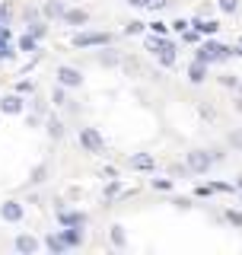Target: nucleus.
I'll return each mask as SVG.
<instances>
[{"mask_svg":"<svg viewBox=\"0 0 242 255\" xmlns=\"http://www.w3.org/2000/svg\"><path fill=\"white\" fill-rule=\"evenodd\" d=\"M112 35L109 32H80V35L74 38L77 48H96V45H109Z\"/></svg>","mask_w":242,"mask_h":255,"instance_id":"nucleus-1","label":"nucleus"},{"mask_svg":"<svg viewBox=\"0 0 242 255\" xmlns=\"http://www.w3.org/2000/svg\"><path fill=\"white\" fill-rule=\"evenodd\" d=\"M214 166V156L211 153H204V150H191L188 153V172H207Z\"/></svg>","mask_w":242,"mask_h":255,"instance_id":"nucleus-2","label":"nucleus"},{"mask_svg":"<svg viewBox=\"0 0 242 255\" xmlns=\"http://www.w3.org/2000/svg\"><path fill=\"white\" fill-rule=\"evenodd\" d=\"M80 143H83V147L90 150V153H99V150L106 147V143H102V137H99V131H96V128H83V131H80Z\"/></svg>","mask_w":242,"mask_h":255,"instance_id":"nucleus-3","label":"nucleus"},{"mask_svg":"<svg viewBox=\"0 0 242 255\" xmlns=\"http://www.w3.org/2000/svg\"><path fill=\"white\" fill-rule=\"evenodd\" d=\"M58 83L64 86V90H74V86L83 83V77H80L77 67H61V70H58Z\"/></svg>","mask_w":242,"mask_h":255,"instance_id":"nucleus-4","label":"nucleus"},{"mask_svg":"<svg viewBox=\"0 0 242 255\" xmlns=\"http://www.w3.org/2000/svg\"><path fill=\"white\" fill-rule=\"evenodd\" d=\"M0 217H3L6 223H19L22 220V204L19 201H6L3 207H0Z\"/></svg>","mask_w":242,"mask_h":255,"instance_id":"nucleus-5","label":"nucleus"},{"mask_svg":"<svg viewBox=\"0 0 242 255\" xmlns=\"http://www.w3.org/2000/svg\"><path fill=\"white\" fill-rule=\"evenodd\" d=\"M191 29H195L198 35H214V32L220 29V22H214V19H204V16H198V19L191 22Z\"/></svg>","mask_w":242,"mask_h":255,"instance_id":"nucleus-6","label":"nucleus"},{"mask_svg":"<svg viewBox=\"0 0 242 255\" xmlns=\"http://www.w3.org/2000/svg\"><path fill=\"white\" fill-rule=\"evenodd\" d=\"M58 220L64 227H86V214H80V211H61Z\"/></svg>","mask_w":242,"mask_h":255,"instance_id":"nucleus-7","label":"nucleus"},{"mask_svg":"<svg viewBox=\"0 0 242 255\" xmlns=\"http://www.w3.org/2000/svg\"><path fill=\"white\" fill-rule=\"evenodd\" d=\"M188 77H191V83H204V80H207V64L204 61H195L188 67Z\"/></svg>","mask_w":242,"mask_h":255,"instance_id":"nucleus-8","label":"nucleus"},{"mask_svg":"<svg viewBox=\"0 0 242 255\" xmlns=\"http://www.w3.org/2000/svg\"><path fill=\"white\" fill-rule=\"evenodd\" d=\"M61 239H64V246H67V249H70V246H80V243H83V230H80V227H70V230H64V233H61Z\"/></svg>","mask_w":242,"mask_h":255,"instance_id":"nucleus-9","label":"nucleus"},{"mask_svg":"<svg viewBox=\"0 0 242 255\" xmlns=\"http://www.w3.org/2000/svg\"><path fill=\"white\" fill-rule=\"evenodd\" d=\"M0 109H3L6 115H19V112H22V99H19V96H6V99L0 102Z\"/></svg>","mask_w":242,"mask_h":255,"instance_id":"nucleus-10","label":"nucleus"},{"mask_svg":"<svg viewBox=\"0 0 242 255\" xmlns=\"http://www.w3.org/2000/svg\"><path fill=\"white\" fill-rule=\"evenodd\" d=\"M35 249H38V243L32 236H16V252L29 255V252H35Z\"/></svg>","mask_w":242,"mask_h":255,"instance_id":"nucleus-11","label":"nucleus"},{"mask_svg":"<svg viewBox=\"0 0 242 255\" xmlns=\"http://www.w3.org/2000/svg\"><path fill=\"white\" fill-rule=\"evenodd\" d=\"M64 19H67L70 26H86L90 16H86V10H64Z\"/></svg>","mask_w":242,"mask_h":255,"instance_id":"nucleus-12","label":"nucleus"},{"mask_svg":"<svg viewBox=\"0 0 242 255\" xmlns=\"http://www.w3.org/2000/svg\"><path fill=\"white\" fill-rule=\"evenodd\" d=\"M147 48H150V51H163V48H175V45L169 42V38H163V35H156V32H153V35L147 38Z\"/></svg>","mask_w":242,"mask_h":255,"instance_id":"nucleus-13","label":"nucleus"},{"mask_svg":"<svg viewBox=\"0 0 242 255\" xmlns=\"http://www.w3.org/2000/svg\"><path fill=\"white\" fill-rule=\"evenodd\" d=\"M131 169H153V156L150 153H137V156H131Z\"/></svg>","mask_w":242,"mask_h":255,"instance_id":"nucleus-14","label":"nucleus"},{"mask_svg":"<svg viewBox=\"0 0 242 255\" xmlns=\"http://www.w3.org/2000/svg\"><path fill=\"white\" fill-rule=\"evenodd\" d=\"M45 246H48L51 252H64V249H67V246H64V239H61V233H51V236L45 239Z\"/></svg>","mask_w":242,"mask_h":255,"instance_id":"nucleus-15","label":"nucleus"},{"mask_svg":"<svg viewBox=\"0 0 242 255\" xmlns=\"http://www.w3.org/2000/svg\"><path fill=\"white\" fill-rule=\"evenodd\" d=\"M67 6L61 3V0H51V3H45V16H64Z\"/></svg>","mask_w":242,"mask_h":255,"instance_id":"nucleus-16","label":"nucleus"},{"mask_svg":"<svg viewBox=\"0 0 242 255\" xmlns=\"http://www.w3.org/2000/svg\"><path fill=\"white\" fill-rule=\"evenodd\" d=\"M159 64H163V67H172L175 64V48H163V51H159Z\"/></svg>","mask_w":242,"mask_h":255,"instance_id":"nucleus-17","label":"nucleus"},{"mask_svg":"<svg viewBox=\"0 0 242 255\" xmlns=\"http://www.w3.org/2000/svg\"><path fill=\"white\" fill-rule=\"evenodd\" d=\"M19 51H35V35H22L19 38Z\"/></svg>","mask_w":242,"mask_h":255,"instance_id":"nucleus-18","label":"nucleus"},{"mask_svg":"<svg viewBox=\"0 0 242 255\" xmlns=\"http://www.w3.org/2000/svg\"><path fill=\"white\" fill-rule=\"evenodd\" d=\"M112 243L124 246V227H112Z\"/></svg>","mask_w":242,"mask_h":255,"instance_id":"nucleus-19","label":"nucleus"},{"mask_svg":"<svg viewBox=\"0 0 242 255\" xmlns=\"http://www.w3.org/2000/svg\"><path fill=\"white\" fill-rule=\"evenodd\" d=\"M51 102H54V106H64V102H67V93H64V86H58V90L51 93Z\"/></svg>","mask_w":242,"mask_h":255,"instance_id":"nucleus-20","label":"nucleus"},{"mask_svg":"<svg viewBox=\"0 0 242 255\" xmlns=\"http://www.w3.org/2000/svg\"><path fill=\"white\" fill-rule=\"evenodd\" d=\"M220 10L223 13H236L239 10V0H220Z\"/></svg>","mask_w":242,"mask_h":255,"instance_id":"nucleus-21","label":"nucleus"},{"mask_svg":"<svg viewBox=\"0 0 242 255\" xmlns=\"http://www.w3.org/2000/svg\"><path fill=\"white\" fill-rule=\"evenodd\" d=\"M166 3H169V0H143V6H147V10H153V13H156V10H163Z\"/></svg>","mask_w":242,"mask_h":255,"instance_id":"nucleus-22","label":"nucleus"},{"mask_svg":"<svg viewBox=\"0 0 242 255\" xmlns=\"http://www.w3.org/2000/svg\"><path fill=\"white\" fill-rule=\"evenodd\" d=\"M45 32H48V29H45V22H38V19H32V35H35V38H42V35H45Z\"/></svg>","mask_w":242,"mask_h":255,"instance_id":"nucleus-23","label":"nucleus"},{"mask_svg":"<svg viewBox=\"0 0 242 255\" xmlns=\"http://www.w3.org/2000/svg\"><path fill=\"white\" fill-rule=\"evenodd\" d=\"M48 134H51V137H61V134H64V125L61 122H51V125H48Z\"/></svg>","mask_w":242,"mask_h":255,"instance_id":"nucleus-24","label":"nucleus"},{"mask_svg":"<svg viewBox=\"0 0 242 255\" xmlns=\"http://www.w3.org/2000/svg\"><path fill=\"white\" fill-rule=\"evenodd\" d=\"M227 220L233 223V227H242V214L239 211H227Z\"/></svg>","mask_w":242,"mask_h":255,"instance_id":"nucleus-25","label":"nucleus"},{"mask_svg":"<svg viewBox=\"0 0 242 255\" xmlns=\"http://www.w3.org/2000/svg\"><path fill=\"white\" fill-rule=\"evenodd\" d=\"M153 188H159V191H169V188H172V182H169V179H153Z\"/></svg>","mask_w":242,"mask_h":255,"instance_id":"nucleus-26","label":"nucleus"},{"mask_svg":"<svg viewBox=\"0 0 242 255\" xmlns=\"http://www.w3.org/2000/svg\"><path fill=\"white\" fill-rule=\"evenodd\" d=\"M230 143H233L236 150H242V131H233V134H230Z\"/></svg>","mask_w":242,"mask_h":255,"instance_id":"nucleus-27","label":"nucleus"},{"mask_svg":"<svg viewBox=\"0 0 242 255\" xmlns=\"http://www.w3.org/2000/svg\"><path fill=\"white\" fill-rule=\"evenodd\" d=\"M45 175H48V169H45V166H38V169L32 172V182H45Z\"/></svg>","mask_w":242,"mask_h":255,"instance_id":"nucleus-28","label":"nucleus"},{"mask_svg":"<svg viewBox=\"0 0 242 255\" xmlns=\"http://www.w3.org/2000/svg\"><path fill=\"white\" fill-rule=\"evenodd\" d=\"M150 29H153V32H156V35H166V22H159V19H156V22H153V26H150Z\"/></svg>","mask_w":242,"mask_h":255,"instance_id":"nucleus-29","label":"nucleus"},{"mask_svg":"<svg viewBox=\"0 0 242 255\" xmlns=\"http://www.w3.org/2000/svg\"><path fill=\"white\" fill-rule=\"evenodd\" d=\"M137 32H143V22H131L127 26V35H137Z\"/></svg>","mask_w":242,"mask_h":255,"instance_id":"nucleus-30","label":"nucleus"},{"mask_svg":"<svg viewBox=\"0 0 242 255\" xmlns=\"http://www.w3.org/2000/svg\"><path fill=\"white\" fill-rule=\"evenodd\" d=\"M220 83H223V86H236L239 80H236V77H230V74H223V77H220Z\"/></svg>","mask_w":242,"mask_h":255,"instance_id":"nucleus-31","label":"nucleus"},{"mask_svg":"<svg viewBox=\"0 0 242 255\" xmlns=\"http://www.w3.org/2000/svg\"><path fill=\"white\" fill-rule=\"evenodd\" d=\"M172 29H175V32H185V29H188V22H185V19H175Z\"/></svg>","mask_w":242,"mask_h":255,"instance_id":"nucleus-32","label":"nucleus"},{"mask_svg":"<svg viewBox=\"0 0 242 255\" xmlns=\"http://www.w3.org/2000/svg\"><path fill=\"white\" fill-rule=\"evenodd\" d=\"M99 61H102V64H118V54H102Z\"/></svg>","mask_w":242,"mask_h":255,"instance_id":"nucleus-33","label":"nucleus"},{"mask_svg":"<svg viewBox=\"0 0 242 255\" xmlns=\"http://www.w3.org/2000/svg\"><path fill=\"white\" fill-rule=\"evenodd\" d=\"M214 191H233V185H227V182H217V185H211Z\"/></svg>","mask_w":242,"mask_h":255,"instance_id":"nucleus-34","label":"nucleus"},{"mask_svg":"<svg viewBox=\"0 0 242 255\" xmlns=\"http://www.w3.org/2000/svg\"><path fill=\"white\" fill-rule=\"evenodd\" d=\"M127 3H131V6H143V0H127Z\"/></svg>","mask_w":242,"mask_h":255,"instance_id":"nucleus-35","label":"nucleus"},{"mask_svg":"<svg viewBox=\"0 0 242 255\" xmlns=\"http://www.w3.org/2000/svg\"><path fill=\"white\" fill-rule=\"evenodd\" d=\"M236 109H239V112H242V99H239V106H236Z\"/></svg>","mask_w":242,"mask_h":255,"instance_id":"nucleus-36","label":"nucleus"},{"mask_svg":"<svg viewBox=\"0 0 242 255\" xmlns=\"http://www.w3.org/2000/svg\"><path fill=\"white\" fill-rule=\"evenodd\" d=\"M239 188H242V179H239Z\"/></svg>","mask_w":242,"mask_h":255,"instance_id":"nucleus-37","label":"nucleus"}]
</instances>
